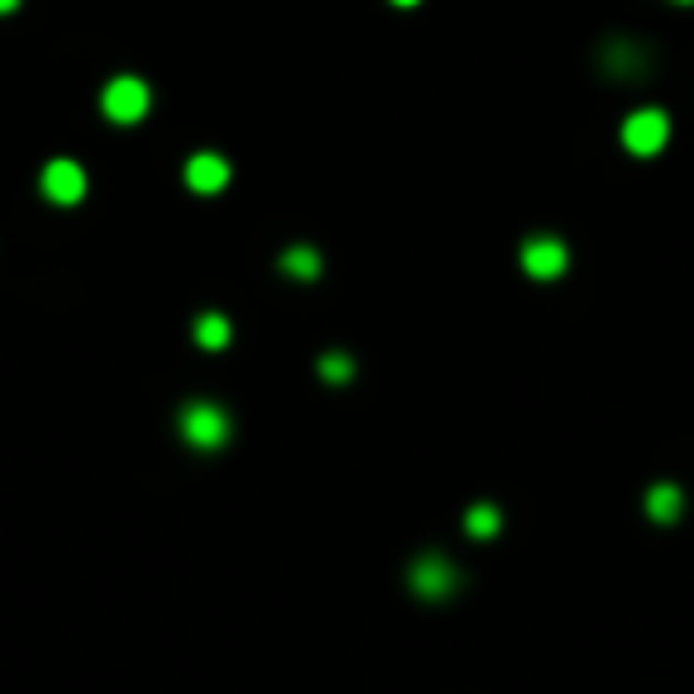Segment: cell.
Here are the masks:
<instances>
[{"mask_svg":"<svg viewBox=\"0 0 694 694\" xmlns=\"http://www.w3.org/2000/svg\"><path fill=\"white\" fill-rule=\"evenodd\" d=\"M186 186L200 195H214V191H224L228 186V163L220 153H195L191 163H186Z\"/></svg>","mask_w":694,"mask_h":694,"instance_id":"7","label":"cell"},{"mask_svg":"<svg viewBox=\"0 0 694 694\" xmlns=\"http://www.w3.org/2000/svg\"><path fill=\"white\" fill-rule=\"evenodd\" d=\"M681 5H690V0H681Z\"/></svg>","mask_w":694,"mask_h":694,"instance_id":"15","label":"cell"},{"mask_svg":"<svg viewBox=\"0 0 694 694\" xmlns=\"http://www.w3.org/2000/svg\"><path fill=\"white\" fill-rule=\"evenodd\" d=\"M281 271H286V277H295V281H314V277H320V253L305 248V243H300V248H286L281 253Z\"/></svg>","mask_w":694,"mask_h":694,"instance_id":"9","label":"cell"},{"mask_svg":"<svg viewBox=\"0 0 694 694\" xmlns=\"http://www.w3.org/2000/svg\"><path fill=\"white\" fill-rule=\"evenodd\" d=\"M14 5H20V0H0V14H10Z\"/></svg>","mask_w":694,"mask_h":694,"instance_id":"13","label":"cell"},{"mask_svg":"<svg viewBox=\"0 0 694 694\" xmlns=\"http://www.w3.org/2000/svg\"><path fill=\"white\" fill-rule=\"evenodd\" d=\"M681 510H685L681 485H652V490H647V514H652L657 524H671V518H681Z\"/></svg>","mask_w":694,"mask_h":694,"instance_id":"8","label":"cell"},{"mask_svg":"<svg viewBox=\"0 0 694 694\" xmlns=\"http://www.w3.org/2000/svg\"><path fill=\"white\" fill-rule=\"evenodd\" d=\"M43 195H48L53 205H77L86 195V171L71 163V157H57V163L43 167Z\"/></svg>","mask_w":694,"mask_h":694,"instance_id":"5","label":"cell"},{"mask_svg":"<svg viewBox=\"0 0 694 694\" xmlns=\"http://www.w3.org/2000/svg\"><path fill=\"white\" fill-rule=\"evenodd\" d=\"M195 343L210 347V352H220V347L228 343V320H224V314H200V320H195Z\"/></svg>","mask_w":694,"mask_h":694,"instance_id":"10","label":"cell"},{"mask_svg":"<svg viewBox=\"0 0 694 694\" xmlns=\"http://www.w3.org/2000/svg\"><path fill=\"white\" fill-rule=\"evenodd\" d=\"M105 114L114 124H134V120H143L148 114V86H143L138 77H114L110 86H105Z\"/></svg>","mask_w":694,"mask_h":694,"instance_id":"4","label":"cell"},{"mask_svg":"<svg viewBox=\"0 0 694 694\" xmlns=\"http://www.w3.org/2000/svg\"><path fill=\"white\" fill-rule=\"evenodd\" d=\"M228 433H234V424H228V414L220 410V404L191 400L181 410V438L191 443V447H220Z\"/></svg>","mask_w":694,"mask_h":694,"instance_id":"1","label":"cell"},{"mask_svg":"<svg viewBox=\"0 0 694 694\" xmlns=\"http://www.w3.org/2000/svg\"><path fill=\"white\" fill-rule=\"evenodd\" d=\"M320 376H324V381H334V385L352 381V357H347V352H324L320 357Z\"/></svg>","mask_w":694,"mask_h":694,"instance_id":"12","label":"cell"},{"mask_svg":"<svg viewBox=\"0 0 694 694\" xmlns=\"http://www.w3.org/2000/svg\"><path fill=\"white\" fill-rule=\"evenodd\" d=\"M395 5H418V0H395Z\"/></svg>","mask_w":694,"mask_h":694,"instance_id":"14","label":"cell"},{"mask_svg":"<svg viewBox=\"0 0 694 694\" xmlns=\"http://www.w3.org/2000/svg\"><path fill=\"white\" fill-rule=\"evenodd\" d=\"M667 138H671V120L661 110H638V114H628V120H624V148L638 153V157L661 153V148H667Z\"/></svg>","mask_w":694,"mask_h":694,"instance_id":"2","label":"cell"},{"mask_svg":"<svg viewBox=\"0 0 694 694\" xmlns=\"http://www.w3.org/2000/svg\"><path fill=\"white\" fill-rule=\"evenodd\" d=\"M524 271L538 281H557L567 271V248L557 238H528L524 243Z\"/></svg>","mask_w":694,"mask_h":694,"instance_id":"6","label":"cell"},{"mask_svg":"<svg viewBox=\"0 0 694 694\" xmlns=\"http://www.w3.org/2000/svg\"><path fill=\"white\" fill-rule=\"evenodd\" d=\"M467 533H471V538H495V533H500V510H495V504H475V510H467Z\"/></svg>","mask_w":694,"mask_h":694,"instance_id":"11","label":"cell"},{"mask_svg":"<svg viewBox=\"0 0 694 694\" xmlns=\"http://www.w3.org/2000/svg\"><path fill=\"white\" fill-rule=\"evenodd\" d=\"M410 585H414V595H424V600H447L461 585V575H457V567L447 557L424 552L410 567Z\"/></svg>","mask_w":694,"mask_h":694,"instance_id":"3","label":"cell"}]
</instances>
